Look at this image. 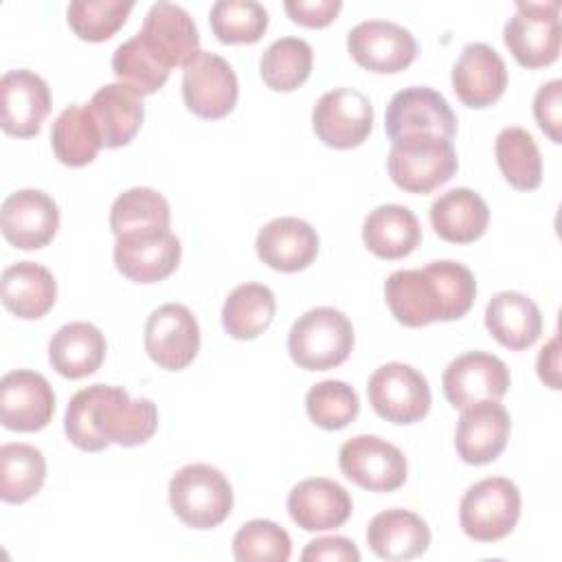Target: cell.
Masks as SVG:
<instances>
[{"mask_svg":"<svg viewBox=\"0 0 562 562\" xmlns=\"http://www.w3.org/2000/svg\"><path fill=\"white\" fill-rule=\"evenodd\" d=\"M158 428V408L151 400H132L123 386L92 384L77 391L66 408L64 430L83 452H101L110 443L140 446Z\"/></svg>","mask_w":562,"mask_h":562,"instance_id":"obj_1","label":"cell"},{"mask_svg":"<svg viewBox=\"0 0 562 562\" xmlns=\"http://www.w3.org/2000/svg\"><path fill=\"white\" fill-rule=\"evenodd\" d=\"M384 299L395 321L424 327L465 316L476 299V281L459 261H430L424 268L391 272L384 281Z\"/></svg>","mask_w":562,"mask_h":562,"instance_id":"obj_2","label":"cell"},{"mask_svg":"<svg viewBox=\"0 0 562 562\" xmlns=\"http://www.w3.org/2000/svg\"><path fill=\"white\" fill-rule=\"evenodd\" d=\"M459 167L452 140L435 134H406L391 140L386 169L408 193H430L446 184Z\"/></svg>","mask_w":562,"mask_h":562,"instance_id":"obj_3","label":"cell"},{"mask_svg":"<svg viewBox=\"0 0 562 562\" xmlns=\"http://www.w3.org/2000/svg\"><path fill=\"white\" fill-rule=\"evenodd\" d=\"M353 342L351 321L340 310L325 305L301 314L288 334L290 358L307 371H327L342 364Z\"/></svg>","mask_w":562,"mask_h":562,"instance_id":"obj_4","label":"cell"},{"mask_svg":"<svg viewBox=\"0 0 562 562\" xmlns=\"http://www.w3.org/2000/svg\"><path fill=\"white\" fill-rule=\"evenodd\" d=\"M169 505L187 527L213 529L233 509V487L215 465L189 463L169 481Z\"/></svg>","mask_w":562,"mask_h":562,"instance_id":"obj_5","label":"cell"},{"mask_svg":"<svg viewBox=\"0 0 562 562\" xmlns=\"http://www.w3.org/2000/svg\"><path fill=\"white\" fill-rule=\"evenodd\" d=\"M520 518V492L505 476L483 479L465 490L459 503V525L476 542H496L509 536Z\"/></svg>","mask_w":562,"mask_h":562,"instance_id":"obj_6","label":"cell"},{"mask_svg":"<svg viewBox=\"0 0 562 562\" xmlns=\"http://www.w3.org/2000/svg\"><path fill=\"white\" fill-rule=\"evenodd\" d=\"M503 40L514 59L525 68L553 64L562 42L560 2H516V13L505 22Z\"/></svg>","mask_w":562,"mask_h":562,"instance_id":"obj_7","label":"cell"},{"mask_svg":"<svg viewBox=\"0 0 562 562\" xmlns=\"http://www.w3.org/2000/svg\"><path fill=\"white\" fill-rule=\"evenodd\" d=\"M371 408L391 424H415L432 404L428 380L411 364L386 362L378 367L367 384Z\"/></svg>","mask_w":562,"mask_h":562,"instance_id":"obj_8","label":"cell"},{"mask_svg":"<svg viewBox=\"0 0 562 562\" xmlns=\"http://www.w3.org/2000/svg\"><path fill=\"white\" fill-rule=\"evenodd\" d=\"M338 465L351 483L369 492H395L408 474L404 452L378 435L347 439L338 450Z\"/></svg>","mask_w":562,"mask_h":562,"instance_id":"obj_9","label":"cell"},{"mask_svg":"<svg viewBox=\"0 0 562 562\" xmlns=\"http://www.w3.org/2000/svg\"><path fill=\"white\" fill-rule=\"evenodd\" d=\"M182 97L195 116L224 119L239 97L237 75L222 55L200 50L182 70Z\"/></svg>","mask_w":562,"mask_h":562,"instance_id":"obj_10","label":"cell"},{"mask_svg":"<svg viewBox=\"0 0 562 562\" xmlns=\"http://www.w3.org/2000/svg\"><path fill=\"white\" fill-rule=\"evenodd\" d=\"M182 246L169 228H140L116 237L114 266L134 283L167 279L180 263Z\"/></svg>","mask_w":562,"mask_h":562,"instance_id":"obj_11","label":"cell"},{"mask_svg":"<svg viewBox=\"0 0 562 562\" xmlns=\"http://www.w3.org/2000/svg\"><path fill=\"white\" fill-rule=\"evenodd\" d=\"M312 127L318 140L327 147H358L371 134L373 105L360 90L334 88L316 101L312 110Z\"/></svg>","mask_w":562,"mask_h":562,"instance_id":"obj_12","label":"cell"},{"mask_svg":"<svg viewBox=\"0 0 562 562\" xmlns=\"http://www.w3.org/2000/svg\"><path fill=\"white\" fill-rule=\"evenodd\" d=\"M145 351L167 371H182L200 351V325L182 303L156 307L145 323Z\"/></svg>","mask_w":562,"mask_h":562,"instance_id":"obj_13","label":"cell"},{"mask_svg":"<svg viewBox=\"0 0 562 562\" xmlns=\"http://www.w3.org/2000/svg\"><path fill=\"white\" fill-rule=\"evenodd\" d=\"M384 130L391 140L406 134H435L452 140L457 116L441 92L428 86H411L395 92L389 101Z\"/></svg>","mask_w":562,"mask_h":562,"instance_id":"obj_14","label":"cell"},{"mask_svg":"<svg viewBox=\"0 0 562 562\" xmlns=\"http://www.w3.org/2000/svg\"><path fill=\"white\" fill-rule=\"evenodd\" d=\"M347 50L362 68L391 75L415 61L417 42L413 33L397 22L364 20L347 33Z\"/></svg>","mask_w":562,"mask_h":562,"instance_id":"obj_15","label":"cell"},{"mask_svg":"<svg viewBox=\"0 0 562 562\" xmlns=\"http://www.w3.org/2000/svg\"><path fill=\"white\" fill-rule=\"evenodd\" d=\"M143 46L165 66H187L200 53V33L189 11L173 2H154L136 33Z\"/></svg>","mask_w":562,"mask_h":562,"instance_id":"obj_16","label":"cell"},{"mask_svg":"<svg viewBox=\"0 0 562 562\" xmlns=\"http://www.w3.org/2000/svg\"><path fill=\"white\" fill-rule=\"evenodd\" d=\"M509 382L507 364L487 351H465L457 356L441 375L443 395L454 408H465L481 400H501Z\"/></svg>","mask_w":562,"mask_h":562,"instance_id":"obj_17","label":"cell"},{"mask_svg":"<svg viewBox=\"0 0 562 562\" xmlns=\"http://www.w3.org/2000/svg\"><path fill=\"white\" fill-rule=\"evenodd\" d=\"M55 413V393L48 380L31 369H15L0 380V422L15 432H35L48 426Z\"/></svg>","mask_w":562,"mask_h":562,"instance_id":"obj_18","label":"cell"},{"mask_svg":"<svg viewBox=\"0 0 562 562\" xmlns=\"http://www.w3.org/2000/svg\"><path fill=\"white\" fill-rule=\"evenodd\" d=\"M0 226L11 246L37 250L55 237L59 228V206L46 191L20 189L4 198Z\"/></svg>","mask_w":562,"mask_h":562,"instance_id":"obj_19","label":"cell"},{"mask_svg":"<svg viewBox=\"0 0 562 562\" xmlns=\"http://www.w3.org/2000/svg\"><path fill=\"white\" fill-rule=\"evenodd\" d=\"M50 112L48 83L33 70H9L0 79V125L9 136L31 138Z\"/></svg>","mask_w":562,"mask_h":562,"instance_id":"obj_20","label":"cell"},{"mask_svg":"<svg viewBox=\"0 0 562 562\" xmlns=\"http://www.w3.org/2000/svg\"><path fill=\"white\" fill-rule=\"evenodd\" d=\"M512 430L509 413L498 400H481L461 408L454 448L461 461L470 465H483L505 450Z\"/></svg>","mask_w":562,"mask_h":562,"instance_id":"obj_21","label":"cell"},{"mask_svg":"<svg viewBox=\"0 0 562 562\" xmlns=\"http://www.w3.org/2000/svg\"><path fill=\"white\" fill-rule=\"evenodd\" d=\"M507 88V66L503 57L483 42L465 44L452 66V90L468 108L496 103Z\"/></svg>","mask_w":562,"mask_h":562,"instance_id":"obj_22","label":"cell"},{"mask_svg":"<svg viewBox=\"0 0 562 562\" xmlns=\"http://www.w3.org/2000/svg\"><path fill=\"white\" fill-rule=\"evenodd\" d=\"M290 518L305 531H327L342 527L353 503L349 492L325 476H312L299 481L288 494Z\"/></svg>","mask_w":562,"mask_h":562,"instance_id":"obj_23","label":"cell"},{"mask_svg":"<svg viewBox=\"0 0 562 562\" xmlns=\"http://www.w3.org/2000/svg\"><path fill=\"white\" fill-rule=\"evenodd\" d=\"M318 233L299 217H274L257 233L259 259L279 272L305 270L318 255Z\"/></svg>","mask_w":562,"mask_h":562,"instance_id":"obj_24","label":"cell"},{"mask_svg":"<svg viewBox=\"0 0 562 562\" xmlns=\"http://www.w3.org/2000/svg\"><path fill=\"white\" fill-rule=\"evenodd\" d=\"M367 544L382 560H413L428 551L430 529L415 512L386 509L371 518L367 527Z\"/></svg>","mask_w":562,"mask_h":562,"instance_id":"obj_25","label":"cell"},{"mask_svg":"<svg viewBox=\"0 0 562 562\" xmlns=\"http://www.w3.org/2000/svg\"><path fill=\"white\" fill-rule=\"evenodd\" d=\"M140 99L143 97L123 83H105L92 94L86 110L90 112L105 147H123L138 134L145 119V105Z\"/></svg>","mask_w":562,"mask_h":562,"instance_id":"obj_26","label":"cell"},{"mask_svg":"<svg viewBox=\"0 0 562 562\" xmlns=\"http://www.w3.org/2000/svg\"><path fill=\"white\" fill-rule=\"evenodd\" d=\"M485 327L496 342L512 351L531 347L542 334V314L522 292H496L485 307Z\"/></svg>","mask_w":562,"mask_h":562,"instance_id":"obj_27","label":"cell"},{"mask_svg":"<svg viewBox=\"0 0 562 562\" xmlns=\"http://www.w3.org/2000/svg\"><path fill=\"white\" fill-rule=\"evenodd\" d=\"M105 351L108 342L97 325L72 321L53 334L48 342V362L59 375L81 380L101 367Z\"/></svg>","mask_w":562,"mask_h":562,"instance_id":"obj_28","label":"cell"},{"mask_svg":"<svg viewBox=\"0 0 562 562\" xmlns=\"http://www.w3.org/2000/svg\"><path fill=\"white\" fill-rule=\"evenodd\" d=\"M0 294L4 307L24 321L42 318L57 299V281L35 261H18L2 270Z\"/></svg>","mask_w":562,"mask_h":562,"instance_id":"obj_29","label":"cell"},{"mask_svg":"<svg viewBox=\"0 0 562 562\" xmlns=\"http://www.w3.org/2000/svg\"><path fill=\"white\" fill-rule=\"evenodd\" d=\"M490 222L487 202L468 187H457L430 204V224L435 233L450 244H472L483 237Z\"/></svg>","mask_w":562,"mask_h":562,"instance_id":"obj_30","label":"cell"},{"mask_svg":"<svg viewBox=\"0 0 562 562\" xmlns=\"http://www.w3.org/2000/svg\"><path fill=\"white\" fill-rule=\"evenodd\" d=\"M362 241L380 259H402L419 246L422 226L408 206L380 204L364 217Z\"/></svg>","mask_w":562,"mask_h":562,"instance_id":"obj_31","label":"cell"},{"mask_svg":"<svg viewBox=\"0 0 562 562\" xmlns=\"http://www.w3.org/2000/svg\"><path fill=\"white\" fill-rule=\"evenodd\" d=\"M277 312L274 292L263 283H241L222 305V327L235 340H252L263 334Z\"/></svg>","mask_w":562,"mask_h":562,"instance_id":"obj_32","label":"cell"},{"mask_svg":"<svg viewBox=\"0 0 562 562\" xmlns=\"http://www.w3.org/2000/svg\"><path fill=\"white\" fill-rule=\"evenodd\" d=\"M50 145L61 165L83 167L103 147L99 130L86 105L72 103L59 112L50 130Z\"/></svg>","mask_w":562,"mask_h":562,"instance_id":"obj_33","label":"cell"},{"mask_svg":"<svg viewBox=\"0 0 562 562\" xmlns=\"http://www.w3.org/2000/svg\"><path fill=\"white\" fill-rule=\"evenodd\" d=\"M46 481V459L31 443H2L0 448V496L4 503L22 505L33 498Z\"/></svg>","mask_w":562,"mask_h":562,"instance_id":"obj_34","label":"cell"},{"mask_svg":"<svg viewBox=\"0 0 562 562\" xmlns=\"http://www.w3.org/2000/svg\"><path fill=\"white\" fill-rule=\"evenodd\" d=\"M494 154L505 180L520 191H531L542 182V156L533 136L522 127L498 132Z\"/></svg>","mask_w":562,"mask_h":562,"instance_id":"obj_35","label":"cell"},{"mask_svg":"<svg viewBox=\"0 0 562 562\" xmlns=\"http://www.w3.org/2000/svg\"><path fill=\"white\" fill-rule=\"evenodd\" d=\"M314 50L301 37L274 40L259 59V72L263 83L277 92H292L312 72Z\"/></svg>","mask_w":562,"mask_h":562,"instance_id":"obj_36","label":"cell"},{"mask_svg":"<svg viewBox=\"0 0 562 562\" xmlns=\"http://www.w3.org/2000/svg\"><path fill=\"white\" fill-rule=\"evenodd\" d=\"M171 211L162 193L149 187L123 191L110 209V228L114 237L140 228H169Z\"/></svg>","mask_w":562,"mask_h":562,"instance_id":"obj_37","label":"cell"},{"mask_svg":"<svg viewBox=\"0 0 562 562\" xmlns=\"http://www.w3.org/2000/svg\"><path fill=\"white\" fill-rule=\"evenodd\" d=\"M209 20L222 44H255L268 29V11L255 0H217Z\"/></svg>","mask_w":562,"mask_h":562,"instance_id":"obj_38","label":"cell"},{"mask_svg":"<svg viewBox=\"0 0 562 562\" xmlns=\"http://www.w3.org/2000/svg\"><path fill=\"white\" fill-rule=\"evenodd\" d=\"M112 70L125 88L138 97L154 94L169 79V68H165L138 40V35L119 44L112 55Z\"/></svg>","mask_w":562,"mask_h":562,"instance_id":"obj_39","label":"cell"},{"mask_svg":"<svg viewBox=\"0 0 562 562\" xmlns=\"http://www.w3.org/2000/svg\"><path fill=\"white\" fill-rule=\"evenodd\" d=\"M134 2L130 0H75L68 4V26L79 40L105 42L127 20Z\"/></svg>","mask_w":562,"mask_h":562,"instance_id":"obj_40","label":"cell"},{"mask_svg":"<svg viewBox=\"0 0 562 562\" xmlns=\"http://www.w3.org/2000/svg\"><path fill=\"white\" fill-rule=\"evenodd\" d=\"M310 419L325 430H340L358 417V393L342 380H323L305 395Z\"/></svg>","mask_w":562,"mask_h":562,"instance_id":"obj_41","label":"cell"},{"mask_svg":"<svg viewBox=\"0 0 562 562\" xmlns=\"http://www.w3.org/2000/svg\"><path fill=\"white\" fill-rule=\"evenodd\" d=\"M233 555L239 562H288L292 555V540L277 522L255 518L244 522L235 533Z\"/></svg>","mask_w":562,"mask_h":562,"instance_id":"obj_42","label":"cell"},{"mask_svg":"<svg viewBox=\"0 0 562 562\" xmlns=\"http://www.w3.org/2000/svg\"><path fill=\"white\" fill-rule=\"evenodd\" d=\"M533 116L540 130L553 140L562 143V81L551 79L542 83L533 97Z\"/></svg>","mask_w":562,"mask_h":562,"instance_id":"obj_43","label":"cell"},{"mask_svg":"<svg viewBox=\"0 0 562 562\" xmlns=\"http://www.w3.org/2000/svg\"><path fill=\"white\" fill-rule=\"evenodd\" d=\"M283 7L292 18V22L307 29H321L336 20L338 11L342 9V2L340 0H288Z\"/></svg>","mask_w":562,"mask_h":562,"instance_id":"obj_44","label":"cell"},{"mask_svg":"<svg viewBox=\"0 0 562 562\" xmlns=\"http://www.w3.org/2000/svg\"><path fill=\"white\" fill-rule=\"evenodd\" d=\"M301 560H305V562H316V560L360 562V551L345 536H323V538L307 542V547L301 553Z\"/></svg>","mask_w":562,"mask_h":562,"instance_id":"obj_45","label":"cell"},{"mask_svg":"<svg viewBox=\"0 0 562 562\" xmlns=\"http://www.w3.org/2000/svg\"><path fill=\"white\" fill-rule=\"evenodd\" d=\"M538 375L549 389H560V340L553 336L538 353Z\"/></svg>","mask_w":562,"mask_h":562,"instance_id":"obj_46","label":"cell"}]
</instances>
